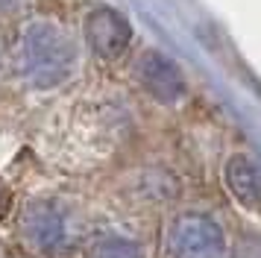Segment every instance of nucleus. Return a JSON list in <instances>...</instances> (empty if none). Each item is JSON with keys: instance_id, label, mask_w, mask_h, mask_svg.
I'll return each mask as SVG.
<instances>
[{"instance_id": "obj_5", "label": "nucleus", "mask_w": 261, "mask_h": 258, "mask_svg": "<svg viewBox=\"0 0 261 258\" xmlns=\"http://www.w3.org/2000/svg\"><path fill=\"white\" fill-rule=\"evenodd\" d=\"M135 73H138V82L144 85V91L165 106H173L185 94V76H182L179 65L173 59L155 53V50H147L135 62Z\"/></svg>"}, {"instance_id": "obj_7", "label": "nucleus", "mask_w": 261, "mask_h": 258, "mask_svg": "<svg viewBox=\"0 0 261 258\" xmlns=\"http://www.w3.org/2000/svg\"><path fill=\"white\" fill-rule=\"evenodd\" d=\"M88 255L91 258H141V249H138V244H132L123 235L106 232V235H97L91 241Z\"/></svg>"}, {"instance_id": "obj_6", "label": "nucleus", "mask_w": 261, "mask_h": 258, "mask_svg": "<svg viewBox=\"0 0 261 258\" xmlns=\"http://www.w3.org/2000/svg\"><path fill=\"white\" fill-rule=\"evenodd\" d=\"M226 185L232 188V194L241 205L255 209L258 205V167L247 156H235L226 164Z\"/></svg>"}, {"instance_id": "obj_8", "label": "nucleus", "mask_w": 261, "mask_h": 258, "mask_svg": "<svg viewBox=\"0 0 261 258\" xmlns=\"http://www.w3.org/2000/svg\"><path fill=\"white\" fill-rule=\"evenodd\" d=\"M27 0H0V12H12V9H21Z\"/></svg>"}, {"instance_id": "obj_4", "label": "nucleus", "mask_w": 261, "mask_h": 258, "mask_svg": "<svg viewBox=\"0 0 261 258\" xmlns=\"http://www.w3.org/2000/svg\"><path fill=\"white\" fill-rule=\"evenodd\" d=\"M85 38L100 59H118L132 41V27L118 9L97 6L85 18Z\"/></svg>"}, {"instance_id": "obj_1", "label": "nucleus", "mask_w": 261, "mask_h": 258, "mask_svg": "<svg viewBox=\"0 0 261 258\" xmlns=\"http://www.w3.org/2000/svg\"><path fill=\"white\" fill-rule=\"evenodd\" d=\"M15 65L27 85L53 88L73 70V41L53 21H30L18 38Z\"/></svg>"}, {"instance_id": "obj_3", "label": "nucleus", "mask_w": 261, "mask_h": 258, "mask_svg": "<svg viewBox=\"0 0 261 258\" xmlns=\"http://www.w3.org/2000/svg\"><path fill=\"white\" fill-rule=\"evenodd\" d=\"M170 249L176 258H223V229L205 214H182L170 229Z\"/></svg>"}, {"instance_id": "obj_2", "label": "nucleus", "mask_w": 261, "mask_h": 258, "mask_svg": "<svg viewBox=\"0 0 261 258\" xmlns=\"http://www.w3.org/2000/svg\"><path fill=\"white\" fill-rule=\"evenodd\" d=\"M24 232L41 252L65 255L76 241V217L59 199H38L24 214Z\"/></svg>"}]
</instances>
